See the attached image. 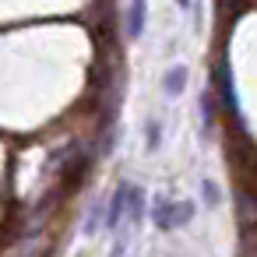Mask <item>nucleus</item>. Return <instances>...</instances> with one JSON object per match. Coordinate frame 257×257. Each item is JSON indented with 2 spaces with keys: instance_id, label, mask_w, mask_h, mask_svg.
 <instances>
[{
  "instance_id": "nucleus-3",
  "label": "nucleus",
  "mask_w": 257,
  "mask_h": 257,
  "mask_svg": "<svg viewBox=\"0 0 257 257\" xmlns=\"http://www.w3.org/2000/svg\"><path fill=\"white\" fill-rule=\"evenodd\" d=\"M148 4V0H131V11H127V36L131 39H138L141 32H145V8Z\"/></svg>"
},
{
  "instance_id": "nucleus-6",
  "label": "nucleus",
  "mask_w": 257,
  "mask_h": 257,
  "mask_svg": "<svg viewBox=\"0 0 257 257\" xmlns=\"http://www.w3.org/2000/svg\"><path fill=\"white\" fill-rule=\"evenodd\" d=\"M109 257H127V239H123V236L116 239V246H113V253H109Z\"/></svg>"
},
{
  "instance_id": "nucleus-2",
  "label": "nucleus",
  "mask_w": 257,
  "mask_h": 257,
  "mask_svg": "<svg viewBox=\"0 0 257 257\" xmlns=\"http://www.w3.org/2000/svg\"><path fill=\"white\" fill-rule=\"evenodd\" d=\"M123 215H127V187H116V194L109 197V211H106V229H123Z\"/></svg>"
},
{
  "instance_id": "nucleus-8",
  "label": "nucleus",
  "mask_w": 257,
  "mask_h": 257,
  "mask_svg": "<svg viewBox=\"0 0 257 257\" xmlns=\"http://www.w3.org/2000/svg\"><path fill=\"white\" fill-rule=\"evenodd\" d=\"M176 4H180V8H190V0H176Z\"/></svg>"
},
{
  "instance_id": "nucleus-5",
  "label": "nucleus",
  "mask_w": 257,
  "mask_h": 257,
  "mask_svg": "<svg viewBox=\"0 0 257 257\" xmlns=\"http://www.w3.org/2000/svg\"><path fill=\"white\" fill-rule=\"evenodd\" d=\"M141 208H145V194L138 187H127V211H131V222H141Z\"/></svg>"
},
{
  "instance_id": "nucleus-4",
  "label": "nucleus",
  "mask_w": 257,
  "mask_h": 257,
  "mask_svg": "<svg viewBox=\"0 0 257 257\" xmlns=\"http://www.w3.org/2000/svg\"><path fill=\"white\" fill-rule=\"evenodd\" d=\"M183 88H187V67L176 64V67L166 71V92H169V95H180Z\"/></svg>"
},
{
  "instance_id": "nucleus-7",
  "label": "nucleus",
  "mask_w": 257,
  "mask_h": 257,
  "mask_svg": "<svg viewBox=\"0 0 257 257\" xmlns=\"http://www.w3.org/2000/svg\"><path fill=\"white\" fill-rule=\"evenodd\" d=\"M204 194H208V204L218 201V190H215V183H208V180H204Z\"/></svg>"
},
{
  "instance_id": "nucleus-1",
  "label": "nucleus",
  "mask_w": 257,
  "mask_h": 257,
  "mask_svg": "<svg viewBox=\"0 0 257 257\" xmlns=\"http://www.w3.org/2000/svg\"><path fill=\"white\" fill-rule=\"evenodd\" d=\"M190 215H194V208H190L187 201H166V197H155L152 218H155V225H159L162 232H169V229L190 222Z\"/></svg>"
}]
</instances>
